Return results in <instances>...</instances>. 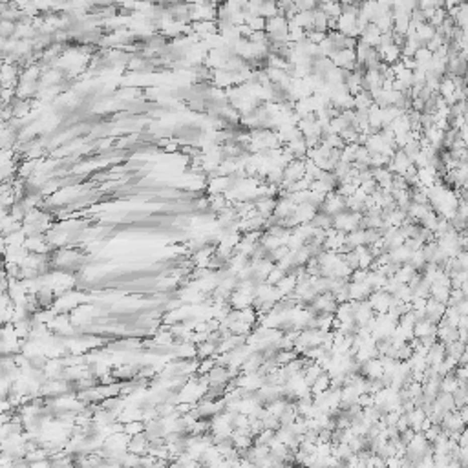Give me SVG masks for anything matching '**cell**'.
<instances>
[{
    "label": "cell",
    "mask_w": 468,
    "mask_h": 468,
    "mask_svg": "<svg viewBox=\"0 0 468 468\" xmlns=\"http://www.w3.org/2000/svg\"><path fill=\"white\" fill-rule=\"evenodd\" d=\"M344 209H346V198L340 196L337 191H331V192H327L326 194L324 203L320 205L318 211L326 212V214H329V216H335L337 212L344 211Z\"/></svg>",
    "instance_id": "cell-1"
},
{
    "label": "cell",
    "mask_w": 468,
    "mask_h": 468,
    "mask_svg": "<svg viewBox=\"0 0 468 468\" xmlns=\"http://www.w3.org/2000/svg\"><path fill=\"white\" fill-rule=\"evenodd\" d=\"M371 286L367 282H347V295H349V300H366L371 293Z\"/></svg>",
    "instance_id": "cell-2"
},
{
    "label": "cell",
    "mask_w": 468,
    "mask_h": 468,
    "mask_svg": "<svg viewBox=\"0 0 468 468\" xmlns=\"http://www.w3.org/2000/svg\"><path fill=\"white\" fill-rule=\"evenodd\" d=\"M207 379H209V386H225L229 381H231V375H229V369L225 366H214L211 371L207 373Z\"/></svg>",
    "instance_id": "cell-3"
},
{
    "label": "cell",
    "mask_w": 468,
    "mask_h": 468,
    "mask_svg": "<svg viewBox=\"0 0 468 468\" xmlns=\"http://www.w3.org/2000/svg\"><path fill=\"white\" fill-rule=\"evenodd\" d=\"M444 309H446V304L437 302L435 298L428 297V300H426V318L430 320V322L437 324L439 320L443 318Z\"/></svg>",
    "instance_id": "cell-4"
},
{
    "label": "cell",
    "mask_w": 468,
    "mask_h": 468,
    "mask_svg": "<svg viewBox=\"0 0 468 468\" xmlns=\"http://www.w3.org/2000/svg\"><path fill=\"white\" fill-rule=\"evenodd\" d=\"M252 298H254L252 295H247V293L234 289V291L229 295L227 302H229V306H231L232 309H245V307L252 306Z\"/></svg>",
    "instance_id": "cell-5"
},
{
    "label": "cell",
    "mask_w": 468,
    "mask_h": 468,
    "mask_svg": "<svg viewBox=\"0 0 468 468\" xmlns=\"http://www.w3.org/2000/svg\"><path fill=\"white\" fill-rule=\"evenodd\" d=\"M318 209H315L313 205H309V203H300V205L295 207V212H293V218L297 220V223L300 225V223H309L313 220V216L317 214Z\"/></svg>",
    "instance_id": "cell-6"
},
{
    "label": "cell",
    "mask_w": 468,
    "mask_h": 468,
    "mask_svg": "<svg viewBox=\"0 0 468 468\" xmlns=\"http://www.w3.org/2000/svg\"><path fill=\"white\" fill-rule=\"evenodd\" d=\"M435 329H437V326L433 322H430V320L424 317L413 324V337L423 338V337H426V335H435Z\"/></svg>",
    "instance_id": "cell-7"
},
{
    "label": "cell",
    "mask_w": 468,
    "mask_h": 468,
    "mask_svg": "<svg viewBox=\"0 0 468 468\" xmlns=\"http://www.w3.org/2000/svg\"><path fill=\"white\" fill-rule=\"evenodd\" d=\"M278 291L282 293V297H287V295H293L295 287H297V276L291 274V272H286V276L280 280V282L274 286Z\"/></svg>",
    "instance_id": "cell-8"
},
{
    "label": "cell",
    "mask_w": 468,
    "mask_h": 468,
    "mask_svg": "<svg viewBox=\"0 0 468 468\" xmlns=\"http://www.w3.org/2000/svg\"><path fill=\"white\" fill-rule=\"evenodd\" d=\"M448 295H450V286H444V284H439V282H433L432 286H430V297L435 298L437 302L446 304Z\"/></svg>",
    "instance_id": "cell-9"
},
{
    "label": "cell",
    "mask_w": 468,
    "mask_h": 468,
    "mask_svg": "<svg viewBox=\"0 0 468 468\" xmlns=\"http://www.w3.org/2000/svg\"><path fill=\"white\" fill-rule=\"evenodd\" d=\"M388 254H390V258H392V262L395 263H406L408 258H410V254H412V251L408 249L406 245H399V247H393V249H390L388 251Z\"/></svg>",
    "instance_id": "cell-10"
},
{
    "label": "cell",
    "mask_w": 468,
    "mask_h": 468,
    "mask_svg": "<svg viewBox=\"0 0 468 468\" xmlns=\"http://www.w3.org/2000/svg\"><path fill=\"white\" fill-rule=\"evenodd\" d=\"M457 386H459V381L453 377V373H446V375H443L441 381H439V392H443V393H453L457 390Z\"/></svg>",
    "instance_id": "cell-11"
},
{
    "label": "cell",
    "mask_w": 468,
    "mask_h": 468,
    "mask_svg": "<svg viewBox=\"0 0 468 468\" xmlns=\"http://www.w3.org/2000/svg\"><path fill=\"white\" fill-rule=\"evenodd\" d=\"M329 384H331V377L324 371L322 375H318V377L315 379V383L309 386L311 395H317V393H322V392H326V390H329Z\"/></svg>",
    "instance_id": "cell-12"
},
{
    "label": "cell",
    "mask_w": 468,
    "mask_h": 468,
    "mask_svg": "<svg viewBox=\"0 0 468 468\" xmlns=\"http://www.w3.org/2000/svg\"><path fill=\"white\" fill-rule=\"evenodd\" d=\"M313 227H317V229H329V227H333V216H329V214H326V212H322V211H317V214L313 216V220L311 222Z\"/></svg>",
    "instance_id": "cell-13"
},
{
    "label": "cell",
    "mask_w": 468,
    "mask_h": 468,
    "mask_svg": "<svg viewBox=\"0 0 468 468\" xmlns=\"http://www.w3.org/2000/svg\"><path fill=\"white\" fill-rule=\"evenodd\" d=\"M297 357H298V353L295 351V349H278L276 355H274V362H276L278 366H286V364H289Z\"/></svg>",
    "instance_id": "cell-14"
},
{
    "label": "cell",
    "mask_w": 468,
    "mask_h": 468,
    "mask_svg": "<svg viewBox=\"0 0 468 468\" xmlns=\"http://www.w3.org/2000/svg\"><path fill=\"white\" fill-rule=\"evenodd\" d=\"M284 276H286V271H284L282 267H278L276 263H274V267H272L271 271H269V274H267L265 282L271 284V286H276V284L280 282Z\"/></svg>",
    "instance_id": "cell-15"
},
{
    "label": "cell",
    "mask_w": 468,
    "mask_h": 468,
    "mask_svg": "<svg viewBox=\"0 0 468 468\" xmlns=\"http://www.w3.org/2000/svg\"><path fill=\"white\" fill-rule=\"evenodd\" d=\"M455 309L459 311V315H468V300L466 298L459 300V302L455 304Z\"/></svg>",
    "instance_id": "cell-16"
}]
</instances>
